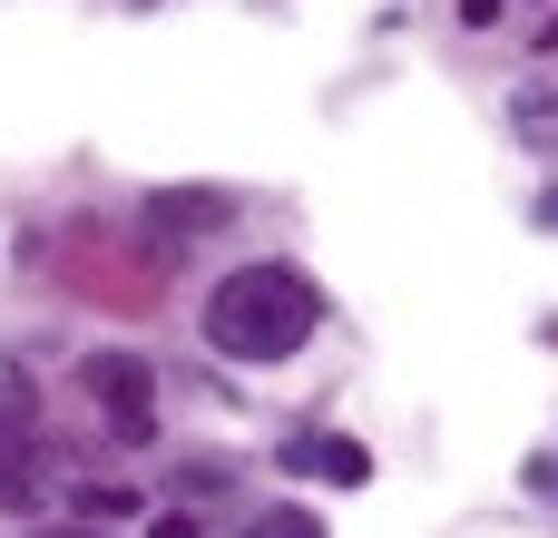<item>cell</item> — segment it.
<instances>
[{"mask_svg":"<svg viewBox=\"0 0 558 538\" xmlns=\"http://www.w3.org/2000/svg\"><path fill=\"white\" fill-rule=\"evenodd\" d=\"M520 137H530V147H558V98H549V88L520 98Z\"/></svg>","mask_w":558,"mask_h":538,"instance_id":"8992f818","label":"cell"},{"mask_svg":"<svg viewBox=\"0 0 558 538\" xmlns=\"http://www.w3.org/2000/svg\"><path fill=\"white\" fill-rule=\"evenodd\" d=\"M216 216H226L216 196H157V225H167V235H177V225H186V235H206Z\"/></svg>","mask_w":558,"mask_h":538,"instance_id":"5b68a950","label":"cell"},{"mask_svg":"<svg viewBox=\"0 0 558 538\" xmlns=\"http://www.w3.org/2000/svg\"><path fill=\"white\" fill-rule=\"evenodd\" d=\"M314 323H324V294L294 265H245L206 294V343L235 353V363H284Z\"/></svg>","mask_w":558,"mask_h":538,"instance_id":"6da1fadb","label":"cell"},{"mask_svg":"<svg viewBox=\"0 0 558 538\" xmlns=\"http://www.w3.org/2000/svg\"><path fill=\"white\" fill-rule=\"evenodd\" d=\"M39 538H88V529H39Z\"/></svg>","mask_w":558,"mask_h":538,"instance_id":"8fae6325","label":"cell"},{"mask_svg":"<svg viewBox=\"0 0 558 538\" xmlns=\"http://www.w3.org/2000/svg\"><path fill=\"white\" fill-rule=\"evenodd\" d=\"M245 538H324V519H314V510H265Z\"/></svg>","mask_w":558,"mask_h":538,"instance_id":"52a82bcc","label":"cell"},{"mask_svg":"<svg viewBox=\"0 0 558 538\" xmlns=\"http://www.w3.org/2000/svg\"><path fill=\"white\" fill-rule=\"evenodd\" d=\"M147 538H206V529H196V519L177 510V519H147Z\"/></svg>","mask_w":558,"mask_h":538,"instance_id":"9c48e42d","label":"cell"},{"mask_svg":"<svg viewBox=\"0 0 558 538\" xmlns=\"http://www.w3.org/2000/svg\"><path fill=\"white\" fill-rule=\"evenodd\" d=\"M78 510H88V519H137V490H88Z\"/></svg>","mask_w":558,"mask_h":538,"instance_id":"ba28073f","label":"cell"},{"mask_svg":"<svg viewBox=\"0 0 558 538\" xmlns=\"http://www.w3.org/2000/svg\"><path fill=\"white\" fill-rule=\"evenodd\" d=\"M39 490V461H29V421H0V510H20Z\"/></svg>","mask_w":558,"mask_h":538,"instance_id":"277c9868","label":"cell"},{"mask_svg":"<svg viewBox=\"0 0 558 538\" xmlns=\"http://www.w3.org/2000/svg\"><path fill=\"white\" fill-rule=\"evenodd\" d=\"M284 470H304V480H343V490H363V480H373V451H363V441H333V431H304V441H284Z\"/></svg>","mask_w":558,"mask_h":538,"instance_id":"3957f363","label":"cell"},{"mask_svg":"<svg viewBox=\"0 0 558 538\" xmlns=\"http://www.w3.org/2000/svg\"><path fill=\"white\" fill-rule=\"evenodd\" d=\"M0 421H20V392H0Z\"/></svg>","mask_w":558,"mask_h":538,"instance_id":"30bf717a","label":"cell"},{"mask_svg":"<svg viewBox=\"0 0 558 538\" xmlns=\"http://www.w3.org/2000/svg\"><path fill=\"white\" fill-rule=\"evenodd\" d=\"M88 402L118 421V441H128V451L157 431V372H147L137 353H98V363H88Z\"/></svg>","mask_w":558,"mask_h":538,"instance_id":"7a4b0ae2","label":"cell"}]
</instances>
